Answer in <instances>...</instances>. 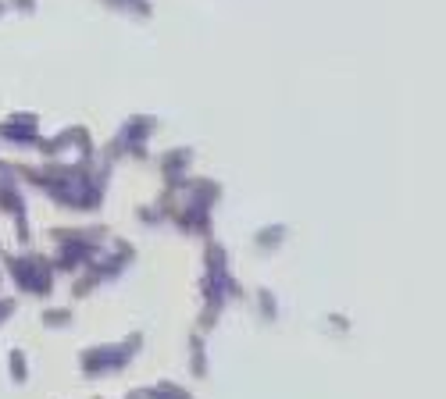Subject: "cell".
<instances>
[{
	"mask_svg": "<svg viewBox=\"0 0 446 399\" xmlns=\"http://www.w3.org/2000/svg\"><path fill=\"white\" fill-rule=\"evenodd\" d=\"M0 171L18 175V182L47 193L57 207H68V210H97L104 203L107 168H97L93 157H79L72 164H61V161H43V164L4 161Z\"/></svg>",
	"mask_w": 446,
	"mask_h": 399,
	"instance_id": "cell-1",
	"label": "cell"
},
{
	"mask_svg": "<svg viewBox=\"0 0 446 399\" xmlns=\"http://www.w3.org/2000/svg\"><path fill=\"white\" fill-rule=\"evenodd\" d=\"M0 264H4V279H11V285L22 296H36L47 299L54 292V279L57 271L50 264L47 253L40 250H25V253H0Z\"/></svg>",
	"mask_w": 446,
	"mask_h": 399,
	"instance_id": "cell-2",
	"label": "cell"
},
{
	"mask_svg": "<svg viewBox=\"0 0 446 399\" xmlns=\"http://www.w3.org/2000/svg\"><path fill=\"white\" fill-rule=\"evenodd\" d=\"M143 346V335H129L125 343H114V346H93V350H82L79 353V367H82V375L86 378H100V375H118V371H125L129 360L139 353Z\"/></svg>",
	"mask_w": 446,
	"mask_h": 399,
	"instance_id": "cell-3",
	"label": "cell"
},
{
	"mask_svg": "<svg viewBox=\"0 0 446 399\" xmlns=\"http://www.w3.org/2000/svg\"><path fill=\"white\" fill-rule=\"evenodd\" d=\"M0 214H8L15 221V239L18 247L33 242V228H29V200L22 193V182L11 171H0Z\"/></svg>",
	"mask_w": 446,
	"mask_h": 399,
	"instance_id": "cell-4",
	"label": "cell"
},
{
	"mask_svg": "<svg viewBox=\"0 0 446 399\" xmlns=\"http://www.w3.org/2000/svg\"><path fill=\"white\" fill-rule=\"evenodd\" d=\"M154 129H157V121H154L151 114H132L125 125H122V132L111 139L107 157H111V161H114V157H136V161H143V157H146V139H151Z\"/></svg>",
	"mask_w": 446,
	"mask_h": 399,
	"instance_id": "cell-5",
	"label": "cell"
},
{
	"mask_svg": "<svg viewBox=\"0 0 446 399\" xmlns=\"http://www.w3.org/2000/svg\"><path fill=\"white\" fill-rule=\"evenodd\" d=\"M40 139V114L33 111H11L4 121H0V146H29L33 150Z\"/></svg>",
	"mask_w": 446,
	"mask_h": 399,
	"instance_id": "cell-6",
	"label": "cell"
},
{
	"mask_svg": "<svg viewBox=\"0 0 446 399\" xmlns=\"http://www.w3.org/2000/svg\"><path fill=\"white\" fill-rule=\"evenodd\" d=\"M190 161H193V150H186V146H178V150H168V153H164V157H161V175H164L168 186L186 175Z\"/></svg>",
	"mask_w": 446,
	"mask_h": 399,
	"instance_id": "cell-7",
	"label": "cell"
},
{
	"mask_svg": "<svg viewBox=\"0 0 446 399\" xmlns=\"http://www.w3.org/2000/svg\"><path fill=\"white\" fill-rule=\"evenodd\" d=\"M8 371H11V382L15 385H25L29 382V357H25V350H11L8 353Z\"/></svg>",
	"mask_w": 446,
	"mask_h": 399,
	"instance_id": "cell-8",
	"label": "cell"
},
{
	"mask_svg": "<svg viewBox=\"0 0 446 399\" xmlns=\"http://www.w3.org/2000/svg\"><path fill=\"white\" fill-rule=\"evenodd\" d=\"M43 328H68L72 324V311L68 306H47V311L40 314Z\"/></svg>",
	"mask_w": 446,
	"mask_h": 399,
	"instance_id": "cell-9",
	"label": "cell"
},
{
	"mask_svg": "<svg viewBox=\"0 0 446 399\" xmlns=\"http://www.w3.org/2000/svg\"><path fill=\"white\" fill-rule=\"evenodd\" d=\"M107 8H118V11H129L136 18H151V4L146 0H104Z\"/></svg>",
	"mask_w": 446,
	"mask_h": 399,
	"instance_id": "cell-10",
	"label": "cell"
},
{
	"mask_svg": "<svg viewBox=\"0 0 446 399\" xmlns=\"http://www.w3.org/2000/svg\"><path fill=\"white\" fill-rule=\"evenodd\" d=\"M190 363H193V375H207V360H203V343H200V335H193L190 339Z\"/></svg>",
	"mask_w": 446,
	"mask_h": 399,
	"instance_id": "cell-11",
	"label": "cell"
},
{
	"mask_svg": "<svg viewBox=\"0 0 446 399\" xmlns=\"http://www.w3.org/2000/svg\"><path fill=\"white\" fill-rule=\"evenodd\" d=\"M97 285H100V282H97L93 274L86 271V274H79V279H75V285H72V296H75V299H82V296H89V292H93Z\"/></svg>",
	"mask_w": 446,
	"mask_h": 399,
	"instance_id": "cell-12",
	"label": "cell"
},
{
	"mask_svg": "<svg viewBox=\"0 0 446 399\" xmlns=\"http://www.w3.org/2000/svg\"><path fill=\"white\" fill-rule=\"evenodd\" d=\"M15 306H18V299H15V296H4V292H0V328H4V324L11 321Z\"/></svg>",
	"mask_w": 446,
	"mask_h": 399,
	"instance_id": "cell-13",
	"label": "cell"
},
{
	"mask_svg": "<svg viewBox=\"0 0 446 399\" xmlns=\"http://www.w3.org/2000/svg\"><path fill=\"white\" fill-rule=\"evenodd\" d=\"M8 8H15L18 15H36V0H8Z\"/></svg>",
	"mask_w": 446,
	"mask_h": 399,
	"instance_id": "cell-14",
	"label": "cell"
},
{
	"mask_svg": "<svg viewBox=\"0 0 446 399\" xmlns=\"http://www.w3.org/2000/svg\"><path fill=\"white\" fill-rule=\"evenodd\" d=\"M8 11H11V8H8V0H0V18H4Z\"/></svg>",
	"mask_w": 446,
	"mask_h": 399,
	"instance_id": "cell-15",
	"label": "cell"
},
{
	"mask_svg": "<svg viewBox=\"0 0 446 399\" xmlns=\"http://www.w3.org/2000/svg\"><path fill=\"white\" fill-rule=\"evenodd\" d=\"M0 289H4V271H0Z\"/></svg>",
	"mask_w": 446,
	"mask_h": 399,
	"instance_id": "cell-16",
	"label": "cell"
}]
</instances>
